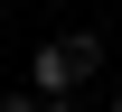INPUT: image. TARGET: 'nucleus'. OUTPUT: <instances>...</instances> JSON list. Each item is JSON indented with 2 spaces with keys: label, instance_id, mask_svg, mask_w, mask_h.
<instances>
[{
  "label": "nucleus",
  "instance_id": "f257e3e1",
  "mask_svg": "<svg viewBox=\"0 0 122 112\" xmlns=\"http://www.w3.org/2000/svg\"><path fill=\"white\" fill-rule=\"evenodd\" d=\"M103 65V47L94 37H56V47H38V65H28V84H38V103H66L75 84Z\"/></svg>",
  "mask_w": 122,
  "mask_h": 112
},
{
  "label": "nucleus",
  "instance_id": "f03ea898",
  "mask_svg": "<svg viewBox=\"0 0 122 112\" xmlns=\"http://www.w3.org/2000/svg\"><path fill=\"white\" fill-rule=\"evenodd\" d=\"M0 112H47V103H38V94H10V103H0Z\"/></svg>",
  "mask_w": 122,
  "mask_h": 112
},
{
  "label": "nucleus",
  "instance_id": "7ed1b4c3",
  "mask_svg": "<svg viewBox=\"0 0 122 112\" xmlns=\"http://www.w3.org/2000/svg\"><path fill=\"white\" fill-rule=\"evenodd\" d=\"M113 112H122V94H113Z\"/></svg>",
  "mask_w": 122,
  "mask_h": 112
}]
</instances>
